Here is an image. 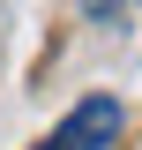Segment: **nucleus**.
Listing matches in <instances>:
<instances>
[{
    "instance_id": "2",
    "label": "nucleus",
    "mask_w": 142,
    "mask_h": 150,
    "mask_svg": "<svg viewBox=\"0 0 142 150\" xmlns=\"http://www.w3.org/2000/svg\"><path fill=\"white\" fill-rule=\"evenodd\" d=\"M82 8H90V23H112L120 15V0H82Z\"/></svg>"
},
{
    "instance_id": "1",
    "label": "nucleus",
    "mask_w": 142,
    "mask_h": 150,
    "mask_svg": "<svg viewBox=\"0 0 142 150\" xmlns=\"http://www.w3.org/2000/svg\"><path fill=\"white\" fill-rule=\"evenodd\" d=\"M120 128H127L120 98H82V105L45 135V150H112V143H120Z\"/></svg>"
}]
</instances>
